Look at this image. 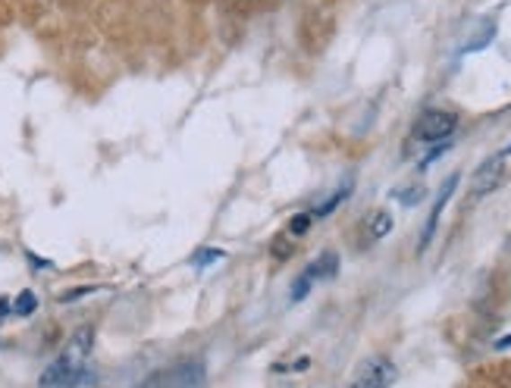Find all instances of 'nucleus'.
I'll return each instance as SVG.
<instances>
[{"label": "nucleus", "instance_id": "nucleus-1", "mask_svg": "<svg viewBox=\"0 0 511 388\" xmlns=\"http://www.w3.org/2000/svg\"><path fill=\"white\" fill-rule=\"evenodd\" d=\"M94 351V326H79L63 345L60 358L41 373L38 388H75L88 370Z\"/></svg>", "mask_w": 511, "mask_h": 388}, {"label": "nucleus", "instance_id": "nucleus-2", "mask_svg": "<svg viewBox=\"0 0 511 388\" xmlns=\"http://www.w3.org/2000/svg\"><path fill=\"white\" fill-rule=\"evenodd\" d=\"M395 379H399V366L383 354H376V358H367L357 366L348 388H392Z\"/></svg>", "mask_w": 511, "mask_h": 388}, {"label": "nucleus", "instance_id": "nucleus-3", "mask_svg": "<svg viewBox=\"0 0 511 388\" xmlns=\"http://www.w3.org/2000/svg\"><path fill=\"white\" fill-rule=\"evenodd\" d=\"M458 129V116L452 110H427L414 125V138L424 144H439Z\"/></svg>", "mask_w": 511, "mask_h": 388}, {"label": "nucleus", "instance_id": "nucleus-4", "mask_svg": "<svg viewBox=\"0 0 511 388\" xmlns=\"http://www.w3.org/2000/svg\"><path fill=\"white\" fill-rule=\"evenodd\" d=\"M502 179H506V157L496 154V157H489V160L474 173V182H471V188H474V197L493 194L496 188L502 185Z\"/></svg>", "mask_w": 511, "mask_h": 388}, {"label": "nucleus", "instance_id": "nucleus-5", "mask_svg": "<svg viewBox=\"0 0 511 388\" xmlns=\"http://www.w3.org/2000/svg\"><path fill=\"white\" fill-rule=\"evenodd\" d=\"M458 179L462 176H449L445 179V185H443V192H439L436 197V203H433V210H430V220H427V226H424V235H420V251H427V245L433 241V235H436V226H439V216H443V210H445V203L452 201V194H455V188H458Z\"/></svg>", "mask_w": 511, "mask_h": 388}, {"label": "nucleus", "instance_id": "nucleus-6", "mask_svg": "<svg viewBox=\"0 0 511 388\" xmlns=\"http://www.w3.org/2000/svg\"><path fill=\"white\" fill-rule=\"evenodd\" d=\"M336 272H339V254H336V251H323L321 257H317L314 263L304 270V276H308L311 282H323V279H333Z\"/></svg>", "mask_w": 511, "mask_h": 388}, {"label": "nucleus", "instance_id": "nucleus-7", "mask_svg": "<svg viewBox=\"0 0 511 388\" xmlns=\"http://www.w3.org/2000/svg\"><path fill=\"white\" fill-rule=\"evenodd\" d=\"M176 383H179V388H204V364L201 360H189V364L176 366Z\"/></svg>", "mask_w": 511, "mask_h": 388}, {"label": "nucleus", "instance_id": "nucleus-8", "mask_svg": "<svg viewBox=\"0 0 511 388\" xmlns=\"http://www.w3.org/2000/svg\"><path fill=\"white\" fill-rule=\"evenodd\" d=\"M389 232H392V216H389L386 210H376V213L367 216V238L370 241L386 238Z\"/></svg>", "mask_w": 511, "mask_h": 388}, {"label": "nucleus", "instance_id": "nucleus-9", "mask_svg": "<svg viewBox=\"0 0 511 388\" xmlns=\"http://www.w3.org/2000/svg\"><path fill=\"white\" fill-rule=\"evenodd\" d=\"M132 388H179V383H176V366H172V370L151 373L148 379H142V383L132 385Z\"/></svg>", "mask_w": 511, "mask_h": 388}, {"label": "nucleus", "instance_id": "nucleus-10", "mask_svg": "<svg viewBox=\"0 0 511 388\" xmlns=\"http://www.w3.org/2000/svg\"><path fill=\"white\" fill-rule=\"evenodd\" d=\"M348 194H351V182H345L342 188H336V194L330 197V201H323V203H321V207H317V210H311V216H314V220H323V216H330V213H333V210L339 207V203H342V201H345V197H348Z\"/></svg>", "mask_w": 511, "mask_h": 388}, {"label": "nucleus", "instance_id": "nucleus-11", "mask_svg": "<svg viewBox=\"0 0 511 388\" xmlns=\"http://www.w3.org/2000/svg\"><path fill=\"white\" fill-rule=\"evenodd\" d=\"M220 260H226V251H220V247H201V251L191 257V266H198V270H207V266L220 263Z\"/></svg>", "mask_w": 511, "mask_h": 388}, {"label": "nucleus", "instance_id": "nucleus-12", "mask_svg": "<svg viewBox=\"0 0 511 388\" xmlns=\"http://www.w3.org/2000/svg\"><path fill=\"white\" fill-rule=\"evenodd\" d=\"M35 310H38L35 291H19L16 301H13V314H16V316H31Z\"/></svg>", "mask_w": 511, "mask_h": 388}, {"label": "nucleus", "instance_id": "nucleus-13", "mask_svg": "<svg viewBox=\"0 0 511 388\" xmlns=\"http://www.w3.org/2000/svg\"><path fill=\"white\" fill-rule=\"evenodd\" d=\"M311 285H314V282H311V279H308V276H304V272H302V276L295 279V285H292V304L304 301V297L311 295Z\"/></svg>", "mask_w": 511, "mask_h": 388}, {"label": "nucleus", "instance_id": "nucleus-14", "mask_svg": "<svg viewBox=\"0 0 511 388\" xmlns=\"http://www.w3.org/2000/svg\"><path fill=\"white\" fill-rule=\"evenodd\" d=\"M311 222H314V216L311 213H298V216H292V222H289V235H304L311 228Z\"/></svg>", "mask_w": 511, "mask_h": 388}, {"label": "nucleus", "instance_id": "nucleus-15", "mask_svg": "<svg viewBox=\"0 0 511 388\" xmlns=\"http://www.w3.org/2000/svg\"><path fill=\"white\" fill-rule=\"evenodd\" d=\"M405 207H414L418 201H424V188H408V194H395Z\"/></svg>", "mask_w": 511, "mask_h": 388}, {"label": "nucleus", "instance_id": "nucleus-16", "mask_svg": "<svg viewBox=\"0 0 511 388\" xmlns=\"http://www.w3.org/2000/svg\"><path fill=\"white\" fill-rule=\"evenodd\" d=\"M92 291H98V289H94V285H85V289H73V291H66V295H60V301H63V304H69V301H75V297L92 295Z\"/></svg>", "mask_w": 511, "mask_h": 388}, {"label": "nucleus", "instance_id": "nucleus-17", "mask_svg": "<svg viewBox=\"0 0 511 388\" xmlns=\"http://www.w3.org/2000/svg\"><path fill=\"white\" fill-rule=\"evenodd\" d=\"M283 241H286V238H277V245H273V254H277L279 260L289 257V254H292V245H283Z\"/></svg>", "mask_w": 511, "mask_h": 388}, {"label": "nucleus", "instance_id": "nucleus-18", "mask_svg": "<svg viewBox=\"0 0 511 388\" xmlns=\"http://www.w3.org/2000/svg\"><path fill=\"white\" fill-rule=\"evenodd\" d=\"M445 151H449V144H443V148H436V151H433L430 157H424V160H420V169H427V167H430L433 160H436V157H443Z\"/></svg>", "mask_w": 511, "mask_h": 388}, {"label": "nucleus", "instance_id": "nucleus-19", "mask_svg": "<svg viewBox=\"0 0 511 388\" xmlns=\"http://www.w3.org/2000/svg\"><path fill=\"white\" fill-rule=\"evenodd\" d=\"M10 310H13V304L6 301V297H0V323L6 320V314H10Z\"/></svg>", "mask_w": 511, "mask_h": 388}, {"label": "nucleus", "instance_id": "nucleus-20", "mask_svg": "<svg viewBox=\"0 0 511 388\" xmlns=\"http://www.w3.org/2000/svg\"><path fill=\"white\" fill-rule=\"evenodd\" d=\"M508 348H511V332H508V335H502V339L496 341V351H508Z\"/></svg>", "mask_w": 511, "mask_h": 388}, {"label": "nucleus", "instance_id": "nucleus-21", "mask_svg": "<svg viewBox=\"0 0 511 388\" xmlns=\"http://www.w3.org/2000/svg\"><path fill=\"white\" fill-rule=\"evenodd\" d=\"M511 154V144H508V148H506V154H502V157H508Z\"/></svg>", "mask_w": 511, "mask_h": 388}]
</instances>
